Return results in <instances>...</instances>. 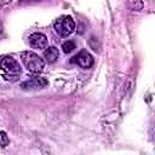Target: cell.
<instances>
[{"instance_id": "cell-2", "label": "cell", "mask_w": 155, "mask_h": 155, "mask_svg": "<svg viewBox=\"0 0 155 155\" xmlns=\"http://www.w3.org/2000/svg\"><path fill=\"white\" fill-rule=\"evenodd\" d=\"M53 27L61 36H68L74 31L75 23L70 16H61L54 21Z\"/></svg>"}, {"instance_id": "cell-7", "label": "cell", "mask_w": 155, "mask_h": 155, "mask_svg": "<svg viewBox=\"0 0 155 155\" xmlns=\"http://www.w3.org/2000/svg\"><path fill=\"white\" fill-rule=\"evenodd\" d=\"M58 56H59L58 48L54 47V46H51V47H48L44 51V57L46 58V61L48 63H54L58 59Z\"/></svg>"}, {"instance_id": "cell-5", "label": "cell", "mask_w": 155, "mask_h": 155, "mask_svg": "<svg viewBox=\"0 0 155 155\" xmlns=\"http://www.w3.org/2000/svg\"><path fill=\"white\" fill-rule=\"evenodd\" d=\"M29 44L33 48L42 50L47 45V38L42 33H33L29 35Z\"/></svg>"}, {"instance_id": "cell-3", "label": "cell", "mask_w": 155, "mask_h": 155, "mask_svg": "<svg viewBox=\"0 0 155 155\" xmlns=\"http://www.w3.org/2000/svg\"><path fill=\"white\" fill-rule=\"evenodd\" d=\"M0 68L7 74V75H5V78H7V76L16 78V76H18L21 74L19 63L15 58H12L10 56H5V57H2L0 59Z\"/></svg>"}, {"instance_id": "cell-8", "label": "cell", "mask_w": 155, "mask_h": 155, "mask_svg": "<svg viewBox=\"0 0 155 155\" xmlns=\"http://www.w3.org/2000/svg\"><path fill=\"white\" fill-rule=\"evenodd\" d=\"M75 48H76V45L73 40H68L62 45V50H63L64 53H71Z\"/></svg>"}, {"instance_id": "cell-10", "label": "cell", "mask_w": 155, "mask_h": 155, "mask_svg": "<svg viewBox=\"0 0 155 155\" xmlns=\"http://www.w3.org/2000/svg\"><path fill=\"white\" fill-rule=\"evenodd\" d=\"M0 34H1V23H0Z\"/></svg>"}, {"instance_id": "cell-1", "label": "cell", "mask_w": 155, "mask_h": 155, "mask_svg": "<svg viewBox=\"0 0 155 155\" xmlns=\"http://www.w3.org/2000/svg\"><path fill=\"white\" fill-rule=\"evenodd\" d=\"M21 59L25 68L33 74H40L44 70L45 62L33 51H24L21 53Z\"/></svg>"}, {"instance_id": "cell-6", "label": "cell", "mask_w": 155, "mask_h": 155, "mask_svg": "<svg viewBox=\"0 0 155 155\" xmlns=\"http://www.w3.org/2000/svg\"><path fill=\"white\" fill-rule=\"evenodd\" d=\"M48 85V81L45 78H40V76H33L27 81H23L21 84L22 88H41Z\"/></svg>"}, {"instance_id": "cell-9", "label": "cell", "mask_w": 155, "mask_h": 155, "mask_svg": "<svg viewBox=\"0 0 155 155\" xmlns=\"http://www.w3.org/2000/svg\"><path fill=\"white\" fill-rule=\"evenodd\" d=\"M8 142H10V139H8L7 134H6L4 131H0V145H1L2 148H5V147H7Z\"/></svg>"}, {"instance_id": "cell-4", "label": "cell", "mask_w": 155, "mask_h": 155, "mask_svg": "<svg viewBox=\"0 0 155 155\" xmlns=\"http://www.w3.org/2000/svg\"><path fill=\"white\" fill-rule=\"evenodd\" d=\"M73 62H75L79 67H81V68H84V69H88V68H91L92 64H93V57H92L87 51L82 50V51L79 52V54H76V56L74 57Z\"/></svg>"}]
</instances>
